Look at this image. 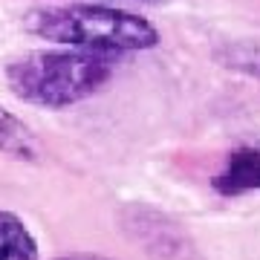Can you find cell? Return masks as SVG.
<instances>
[{
  "mask_svg": "<svg viewBox=\"0 0 260 260\" xmlns=\"http://www.w3.org/2000/svg\"><path fill=\"white\" fill-rule=\"evenodd\" d=\"M214 194L243 197L260 191V145H240L225 156L223 168L211 177Z\"/></svg>",
  "mask_w": 260,
  "mask_h": 260,
  "instance_id": "cell-3",
  "label": "cell"
},
{
  "mask_svg": "<svg viewBox=\"0 0 260 260\" xmlns=\"http://www.w3.org/2000/svg\"><path fill=\"white\" fill-rule=\"evenodd\" d=\"M35 234L29 232V225L20 220L18 214L0 211V260H38Z\"/></svg>",
  "mask_w": 260,
  "mask_h": 260,
  "instance_id": "cell-5",
  "label": "cell"
},
{
  "mask_svg": "<svg viewBox=\"0 0 260 260\" xmlns=\"http://www.w3.org/2000/svg\"><path fill=\"white\" fill-rule=\"evenodd\" d=\"M225 67H234L240 73H249L251 78L260 81V52L257 49H229Z\"/></svg>",
  "mask_w": 260,
  "mask_h": 260,
  "instance_id": "cell-6",
  "label": "cell"
},
{
  "mask_svg": "<svg viewBox=\"0 0 260 260\" xmlns=\"http://www.w3.org/2000/svg\"><path fill=\"white\" fill-rule=\"evenodd\" d=\"M0 153L20 159V162H35L41 156L35 133L29 130V124H23V119H18L6 107H0Z\"/></svg>",
  "mask_w": 260,
  "mask_h": 260,
  "instance_id": "cell-4",
  "label": "cell"
},
{
  "mask_svg": "<svg viewBox=\"0 0 260 260\" xmlns=\"http://www.w3.org/2000/svg\"><path fill=\"white\" fill-rule=\"evenodd\" d=\"M52 260H110L104 254H93V251H70V254H58Z\"/></svg>",
  "mask_w": 260,
  "mask_h": 260,
  "instance_id": "cell-7",
  "label": "cell"
},
{
  "mask_svg": "<svg viewBox=\"0 0 260 260\" xmlns=\"http://www.w3.org/2000/svg\"><path fill=\"white\" fill-rule=\"evenodd\" d=\"M119 70L116 52L99 49H32L6 67V87L32 107L64 110L102 93Z\"/></svg>",
  "mask_w": 260,
  "mask_h": 260,
  "instance_id": "cell-1",
  "label": "cell"
},
{
  "mask_svg": "<svg viewBox=\"0 0 260 260\" xmlns=\"http://www.w3.org/2000/svg\"><path fill=\"white\" fill-rule=\"evenodd\" d=\"M23 29L41 41L99 52H142L159 44L148 18L102 3H58L35 6L23 15Z\"/></svg>",
  "mask_w": 260,
  "mask_h": 260,
  "instance_id": "cell-2",
  "label": "cell"
},
{
  "mask_svg": "<svg viewBox=\"0 0 260 260\" xmlns=\"http://www.w3.org/2000/svg\"><path fill=\"white\" fill-rule=\"evenodd\" d=\"M142 3H159V0H142Z\"/></svg>",
  "mask_w": 260,
  "mask_h": 260,
  "instance_id": "cell-8",
  "label": "cell"
}]
</instances>
